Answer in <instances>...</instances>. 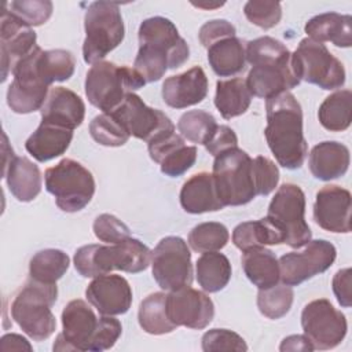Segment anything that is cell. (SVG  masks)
<instances>
[{
	"mask_svg": "<svg viewBox=\"0 0 352 352\" xmlns=\"http://www.w3.org/2000/svg\"><path fill=\"white\" fill-rule=\"evenodd\" d=\"M139 51L133 69L146 82L164 77L168 69L180 67L190 58V48L173 22L164 16L144 19L138 32Z\"/></svg>",
	"mask_w": 352,
	"mask_h": 352,
	"instance_id": "obj_1",
	"label": "cell"
},
{
	"mask_svg": "<svg viewBox=\"0 0 352 352\" xmlns=\"http://www.w3.org/2000/svg\"><path fill=\"white\" fill-rule=\"evenodd\" d=\"M267 144L279 165L287 169L302 166L308 144L302 132V109L292 92L267 99Z\"/></svg>",
	"mask_w": 352,
	"mask_h": 352,
	"instance_id": "obj_2",
	"label": "cell"
},
{
	"mask_svg": "<svg viewBox=\"0 0 352 352\" xmlns=\"http://www.w3.org/2000/svg\"><path fill=\"white\" fill-rule=\"evenodd\" d=\"M245 54L252 65L245 80L252 96L270 99L300 84L292 67V54L282 41L263 36L248 41Z\"/></svg>",
	"mask_w": 352,
	"mask_h": 352,
	"instance_id": "obj_3",
	"label": "cell"
},
{
	"mask_svg": "<svg viewBox=\"0 0 352 352\" xmlns=\"http://www.w3.org/2000/svg\"><path fill=\"white\" fill-rule=\"evenodd\" d=\"M74 267L84 278H96L114 270L138 274L151 261L150 249L136 238H126L118 243L81 246L74 253Z\"/></svg>",
	"mask_w": 352,
	"mask_h": 352,
	"instance_id": "obj_4",
	"label": "cell"
},
{
	"mask_svg": "<svg viewBox=\"0 0 352 352\" xmlns=\"http://www.w3.org/2000/svg\"><path fill=\"white\" fill-rule=\"evenodd\" d=\"M56 297V283H43L29 278L14 296L10 308L11 316L32 340H47L56 329V320L51 311Z\"/></svg>",
	"mask_w": 352,
	"mask_h": 352,
	"instance_id": "obj_5",
	"label": "cell"
},
{
	"mask_svg": "<svg viewBox=\"0 0 352 352\" xmlns=\"http://www.w3.org/2000/svg\"><path fill=\"white\" fill-rule=\"evenodd\" d=\"M213 182L223 206L246 205L257 197L253 160L238 147L214 157Z\"/></svg>",
	"mask_w": 352,
	"mask_h": 352,
	"instance_id": "obj_6",
	"label": "cell"
},
{
	"mask_svg": "<svg viewBox=\"0 0 352 352\" xmlns=\"http://www.w3.org/2000/svg\"><path fill=\"white\" fill-rule=\"evenodd\" d=\"M146 81L129 66L100 60L91 66L85 77V95L89 103L103 113L116 110L125 96L140 89Z\"/></svg>",
	"mask_w": 352,
	"mask_h": 352,
	"instance_id": "obj_7",
	"label": "cell"
},
{
	"mask_svg": "<svg viewBox=\"0 0 352 352\" xmlns=\"http://www.w3.org/2000/svg\"><path fill=\"white\" fill-rule=\"evenodd\" d=\"M305 194L293 183L282 184L268 205L265 219L280 238V243L298 249L311 241V228L305 221Z\"/></svg>",
	"mask_w": 352,
	"mask_h": 352,
	"instance_id": "obj_8",
	"label": "cell"
},
{
	"mask_svg": "<svg viewBox=\"0 0 352 352\" xmlns=\"http://www.w3.org/2000/svg\"><path fill=\"white\" fill-rule=\"evenodd\" d=\"M84 28L82 56L89 65L100 62L122 43L125 36L120 6L111 1L91 3L84 16Z\"/></svg>",
	"mask_w": 352,
	"mask_h": 352,
	"instance_id": "obj_9",
	"label": "cell"
},
{
	"mask_svg": "<svg viewBox=\"0 0 352 352\" xmlns=\"http://www.w3.org/2000/svg\"><path fill=\"white\" fill-rule=\"evenodd\" d=\"M45 188L55 197L56 206L67 213L84 209L95 194V179L81 162L63 158L45 170Z\"/></svg>",
	"mask_w": 352,
	"mask_h": 352,
	"instance_id": "obj_10",
	"label": "cell"
},
{
	"mask_svg": "<svg viewBox=\"0 0 352 352\" xmlns=\"http://www.w3.org/2000/svg\"><path fill=\"white\" fill-rule=\"evenodd\" d=\"M292 67L301 81L330 91L345 84V69L323 43L305 37L292 54Z\"/></svg>",
	"mask_w": 352,
	"mask_h": 352,
	"instance_id": "obj_11",
	"label": "cell"
},
{
	"mask_svg": "<svg viewBox=\"0 0 352 352\" xmlns=\"http://www.w3.org/2000/svg\"><path fill=\"white\" fill-rule=\"evenodd\" d=\"M151 271L165 292L179 290L192 283L191 253L180 236H165L151 252Z\"/></svg>",
	"mask_w": 352,
	"mask_h": 352,
	"instance_id": "obj_12",
	"label": "cell"
},
{
	"mask_svg": "<svg viewBox=\"0 0 352 352\" xmlns=\"http://www.w3.org/2000/svg\"><path fill=\"white\" fill-rule=\"evenodd\" d=\"M301 326L314 348L322 351L340 345L348 330L345 315L326 298L314 300L304 307Z\"/></svg>",
	"mask_w": 352,
	"mask_h": 352,
	"instance_id": "obj_13",
	"label": "cell"
},
{
	"mask_svg": "<svg viewBox=\"0 0 352 352\" xmlns=\"http://www.w3.org/2000/svg\"><path fill=\"white\" fill-rule=\"evenodd\" d=\"M38 45L14 67V80L7 89V104L18 114L41 110L48 96V84L41 78L36 65Z\"/></svg>",
	"mask_w": 352,
	"mask_h": 352,
	"instance_id": "obj_14",
	"label": "cell"
},
{
	"mask_svg": "<svg viewBox=\"0 0 352 352\" xmlns=\"http://www.w3.org/2000/svg\"><path fill=\"white\" fill-rule=\"evenodd\" d=\"M337 257L334 245L326 239L309 241L302 252H289L278 260L279 279L289 286H298L312 276L327 271Z\"/></svg>",
	"mask_w": 352,
	"mask_h": 352,
	"instance_id": "obj_15",
	"label": "cell"
},
{
	"mask_svg": "<svg viewBox=\"0 0 352 352\" xmlns=\"http://www.w3.org/2000/svg\"><path fill=\"white\" fill-rule=\"evenodd\" d=\"M126 129L129 136L150 142L155 136L175 131L170 118L158 109L148 107L143 99L131 92L125 96L121 104L110 111Z\"/></svg>",
	"mask_w": 352,
	"mask_h": 352,
	"instance_id": "obj_16",
	"label": "cell"
},
{
	"mask_svg": "<svg viewBox=\"0 0 352 352\" xmlns=\"http://www.w3.org/2000/svg\"><path fill=\"white\" fill-rule=\"evenodd\" d=\"M99 318L84 300H72L62 311V333L58 334L54 351H89Z\"/></svg>",
	"mask_w": 352,
	"mask_h": 352,
	"instance_id": "obj_17",
	"label": "cell"
},
{
	"mask_svg": "<svg viewBox=\"0 0 352 352\" xmlns=\"http://www.w3.org/2000/svg\"><path fill=\"white\" fill-rule=\"evenodd\" d=\"M166 312L177 327L202 330L212 322L214 305L208 294L187 286L166 294Z\"/></svg>",
	"mask_w": 352,
	"mask_h": 352,
	"instance_id": "obj_18",
	"label": "cell"
},
{
	"mask_svg": "<svg viewBox=\"0 0 352 352\" xmlns=\"http://www.w3.org/2000/svg\"><path fill=\"white\" fill-rule=\"evenodd\" d=\"M36 32L10 14L4 6L0 23L1 81H6L8 73H12L15 65L36 48Z\"/></svg>",
	"mask_w": 352,
	"mask_h": 352,
	"instance_id": "obj_19",
	"label": "cell"
},
{
	"mask_svg": "<svg viewBox=\"0 0 352 352\" xmlns=\"http://www.w3.org/2000/svg\"><path fill=\"white\" fill-rule=\"evenodd\" d=\"M315 223L330 232H351V192L336 184L322 187L314 204Z\"/></svg>",
	"mask_w": 352,
	"mask_h": 352,
	"instance_id": "obj_20",
	"label": "cell"
},
{
	"mask_svg": "<svg viewBox=\"0 0 352 352\" xmlns=\"http://www.w3.org/2000/svg\"><path fill=\"white\" fill-rule=\"evenodd\" d=\"M85 297L100 315H122L131 308L132 289L124 276L104 274L88 285Z\"/></svg>",
	"mask_w": 352,
	"mask_h": 352,
	"instance_id": "obj_21",
	"label": "cell"
},
{
	"mask_svg": "<svg viewBox=\"0 0 352 352\" xmlns=\"http://www.w3.org/2000/svg\"><path fill=\"white\" fill-rule=\"evenodd\" d=\"M208 95V77L201 66L168 77L162 84V99L173 109H186L201 103Z\"/></svg>",
	"mask_w": 352,
	"mask_h": 352,
	"instance_id": "obj_22",
	"label": "cell"
},
{
	"mask_svg": "<svg viewBox=\"0 0 352 352\" xmlns=\"http://www.w3.org/2000/svg\"><path fill=\"white\" fill-rule=\"evenodd\" d=\"M40 111L41 122L54 124L74 131L84 121L85 104L82 99L72 89L55 87L50 91Z\"/></svg>",
	"mask_w": 352,
	"mask_h": 352,
	"instance_id": "obj_23",
	"label": "cell"
},
{
	"mask_svg": "<svg viewBox=\"0 0 352 352\" xmlns=\"http://www.w3.org/2000/svg\"><path fill=\"white\" fill-rule=\"evenodd\" d=\"M349 150L340 142L326 140L312 147L309 153V170L319 180H333L344 176L349 168Z\"/></svg>",
	"mask_w": 352,
	"mask_h": 352,
	"instance_id": "obj_24",
	"label": "cell"
},
{
	"mask_svg": "<svg viewBox=\"0 0 352 352\" xmlns=\"http://www.w3.org/2000/svg\"><path fill=\"white\" fill-rule=\"evenodd\" d=\"M180 205L191 214L221 210L224 206L217 197L212 173L199 172L184 182L180 190Z\"/></svg>",
	"mask_w": 352,
	"mask_h": 352,
	"instance_id": "obj_25",
	"label": "cell"
},
{
	"mask_svg": "<svg viewBox=\"0 0 352 352\" xmlns=\"http://www.w3.org/2000/svg\"><path fill=\"white\" fill-rule=\"evenodd\" d=\"M3 176L11 194L21 202L33 201L41 191L40 169L26 157L14 155L3 166Z\"/></svg>",
	"mask_w": 352,
	"mask_h": 352,
	"instance_id": "obj_26",
	"label": "cell"
},
{
	"mask_svg": "<svg viewBox=\"0 0 352 352\" xmlns=\"http://www.w3.org/2000/svg\"><path fill=\"white\" fill-rule=\"evenodd\" d=\"M72 139V129L41 122L28 138L25 148L38 162H47L62 155L69 148Z\"/></svg>",
	"mask_w": 352,
	"mask_h": 352,
	"instance_id": "obj_27",
	"label": "cell"
},
{
	"mask_svg": "<svg viewBox=\"0 0 352 352\" xmlns=\"http://www.w3.org/2000/svg\"><path fill=\"white\" fill-rule=\"evenodd\" d=\"M309 38L336 47L348 48L352 45V16L338 12H323L311 18L304 28Z\"/></svg>",
	"mask_w": 352,
	"mask_h": 352,
	"instance_id": "obj_28",
	"label": "cell"
},
{
	"mask_svg": "<svg viewBox=\"0 0 352 352\" xmlns=\"http://www.w3.org/2000/svg\"><path fill=\"white\" fill-rule=\"evenodd\" d=\"M245 44L236 36L226 37L208 47V62L220 77H231L245 70Z\"/></svg>",
	"mask_w": 352,
	"mask_h": 352,
	"instance_id": "obj_29",
	"label": "cell"
},
{
	"mask_svg": "<svg viewBox=\"0 0 352 352\" xmlns=\"http://www.w3.org/2000/svg\"><path fill=\"white\" fill-rule=\"evenodd\" d=\"M242 268L248 279L258 289H268L279 282V263L275 253L264 246L250 248L242 254Z\"/></svg>",
	"mask_w": 352,
	"mask_h": 352,
	"instance_id": "obj_30",
	"label": "cell"
},
{
	"mask_svg": "<svg viewBox=\"0 0 352 352\" xmlns=\"http://www.w3.org/2000/svg\"><path fill=\"white\" fill-rule=\"evenodd\" d=\"M252 102V94L246 81L236 77L231 80H219L216 82L214 106L223 118L231 120L246 113Z\"/></svg>",
	"mask_w": 352,
	"mask_h": 352,
	"instance_id": "obj_31",
	"label": "cell"
},
{
	"mask_svg": "<svg viewBox=\"0 0 352 352\" xmlns=\"http://www.w3.org/2000/svg\"><path fill=\"white\" fill-rule=\"evenodd\" d=\"M198 285L209 293L223 290L231 279V264L223 253L206 252L197 260L195 265Z\"/></svg>",
	"mask_w": 352,
	"mask_h": 352,
	"instance_id": "obj_32",
	"label": "cell"
},
{
	"mask_svg": "<svg viewBox=\"0 0 352 352\" xmlns=\"http://www.w3.org/2000/svg\"><path fill=\"white\" fill-rule=\"evenodd\" d=\"M320 125L330 132H342L349 128L352 120V92L336 91L329 95L318 110Z\"/></svg>",
	"mask_w": 352,
	"mask_h": 352,
	"instance_id": "obj_33",
	"label": "cell"
},
{
	"mask_svg": "<svg viewBox=\"0 0 352 352\" xmlns=\"http://www.w3.org/2000/svg\"><path fill=\"white\" fill-rule=\"evenodd\" d=\"M138 320L140 327L153 336L168 334L177 327L168 316L166 294L164 292L151 293L142 300L138 311Z\"/></svg>",
	"mask_w": 352,
	"mask_h": 352,
	"instance_id": "obj_34",
	"label": "cell"
},
{
	"mask_svg": "<svg viewBox=\"0 0 352 352\" xmlns=\"http://www.w3.org/2000/svg\"><path fill=\"white\" fill-rule=\"evenodd\" d=\"M36 65L41 78L51 85L55 81H66L73 76L76 59L74 55L67 50L44 51L38 48Z\"/></svg>",
	"mask_w": 352,
	"mask_h": 352,
	"instance_id": "obj_35",
	"label": "cell"
},
{
	"mask_svg": "<svg viewBox=\"0 0 352 352\" xmlns=\"http://www.w3.org/2000/svg\"><path fill=\"white\" fill-rule=\"evenodd\" d=\"M70 264L69 256L59 249H44L37 252L29 263V278L43 283H56Z\"/></svg>",
	"mask_w": 352,
	"mask_h": 352,
	"instance_id": "obj_36",
	"label": "cell"
},
{
	"mask_svg": "<svg viewBox=\"0 0 352 352\" xmlns=\"http://www.w3.org/2000/svg\"><path fill=\"white\" fill-rule=\"evenodd\" d=\"M232 242L242 252L265 245H282L280 238L265 217L238 224L232 231Z\"/></svg>",
	"mask_w": 352,
	"mask_h": 352,
	"instance_id": "obj_37",
	"label": "cell"
},
{
	"mask_svg": "<svg viewBox=\"0 0 352 352\" xmlns=\"http://www.w3.org/2000/svg\"><path fill=\"white\" fill-rule=\"evenodd\" d=\"M216 118L204 110H190L177 122V129L183 138L192 143L206 144L217 129Z\"/></svg>",
	"mask_w": 352,
	"mask_h": 352,
	"instance_id": "obj_38",
	"label": "cell"
},
{
	"mask_svg": "<svg viewBox=\"0 0 352 352\" xmlns=\"http://www.w3.org/2000/svg\"><path fill=\"white\" fill-rule=\"evenodd\" d=\"M230 239L228 230L217 221H206L195 226L188 234V245L194 252L206 253L223 249Z\"/></svg>",
	"mask_w": 352,
	"mask_h": 352,
	"instance_id": "obj_39",
	"label": "cell"
},
{
	"mask_svg": "<svg viewBox=\"0 0 352 352\" xmlns=\"http://www.w3.org/2000/svg\"><path fill=\"white\" fill-rule=\"evenodd\" d=\"M294 293L289 285H275L268 289H258L257 307L268 319H279L285 316L293 304Z\"/></svg>",
	"mask_w": 352,
	"mask_h": 352,
	"instance_id": "obj_40",
	"label": "cell"
},
{
	"mask_svg": "<svg viewBox=\"0 0 352 352\" xmlns=\"http://www.w3.org/2000/svg\"><path fill=\"white\" fill-rule=\"evenodd\" d=\"M89 135L96 143L107 147L122 146L129 139L126 129L111 113H102L94 117L89 122Z\"/></svg>",
	"mask_w": 352,
	"mask_h": 352,
	"instance_id": "obj_41",
	"label": "cell"
},
{
	"mask_svg": "<svg viewBox=\"0 0 352 352\" xmlns=\"http://www.w3.org/2000/svg\"><path fill=\"white\" fill-rule=\"evenodd\" d=\"M6 6L10 14L30 28L45 23L52 14V3L50 0H16L6 3Z\"/></svg>",
	"mask_w": 352,
	"mask_h": 352,
	"instance_id": "obj_42",
	"label": "cell"
},
{
	"mask_svg": "<svg viewBox=\"0 0 352 352\" xmlns=\"http://www.w3.org/2000/svg\"><path fill=\"white\" fill-rule=\"evenodd\" d=\"M245 16L256 26L268 30L276 26L282 18V7L278 1H248L243 7Z\"/></svg>",
	"mask_w": 352,
	"mask_h": 352,
	"instance_id": "obj_43",
	"label": "cell"
},
{
	"mask_svg": "<svg viewBox=\"0 0 352 352\" xmlns=\"http://www.w3.org/2000/svg\"><path fill=\"white\" fill-rule=\"evenodd\" d=\"M202 349L205 352L214 351H248L245 340L235 331L227 329H212L202 336Z\"/></svg>",
	"mask_w": 352,
	"mask_h": 352,
	"instance_id": "obj_44",
	"label": "cell"
},
{
	"mask_svg": "<svg viewBox=\"0 0 352 352\" xmlns=\"http://www.w3.org/2000/svg\"><path fill=\"white\" fill-rule=\"evenodd\" d=\"M92 227L95 236L99 241L106 242L109 245L118 243L131 236L129 227L125 223H122L118 217L110 213H103L98 216Z\"/></svg>",
	"mask_w": 352,
	"mask_h": 352,
	"instance_id": "obj_45",
	"label": "cell"
},
{
	"mask_svg": "<svg viewBox=\"0 0 352 352\" xmlns=\"http://www.w3.org/2000/svg\"><path fill=\"white\" fill-rule=\"evenodd\" d=\"M197 161L195 146H180L162 158L161 172L169 177H177L186 173Z\"/></svg>",
	"mask_w": 352,
	"mask_h": 352,
	"instance_id": "obj_46",
	"label": "cell"
},
{
	"mask_svg": "<svg viewBox=\"0 0 352 352\" xmlns=\"http://www.w3.org/2000/svg\"><path fill=\"white\" fill-rule=\"evenodd\" d=\"M122 333L121 322L113 316L102 315L99 318L98 329L95 331V336L91 341L89 351L92 352H102L106 349H110L114 346L117 340L120 338Z\"/></svg>",
	"mask_w": 352,
	"mask_h": 352,
	"instance_id": "obj_47",
	"label": "cell"
},
{
	"mask_svg": "<svg viewBox=\"0 0 352 352\" xmlns=\"http://www.w3.org/2000/svg\"><path fill=\"white\" fill-rule=\"evenodd\" d=\"M254 179L257 186V195H268L272 192L279 182V169L267 157L258 155L253 160Z\"/></svg>",
	"mask_w": 352,
	"mask_h": 352,
	"instance_id": "obj_48",
	"label": "cell"
},
{
	"mask_svg": "<svg viewBox=\"0 0 352 352\" xmlns=\"http://www.w3.org/2000/svg\"><path fill=\"white\" fill-rule=\"evenodd\" d=\"M236 33L235 26L226 21V19H213V21H208L205 22L199 32H198V38L199 43L208 48L210 47L213 43L226 38V37H234Z\"/></svg>",
	"mask_w": 352,
	"mask_h": 352,
	"instance_id": "obj_49",
	"label": "cell"
},
{
	"mask_svg": "<svg viewBox=\"0 0 352 352\" xmlns=\"http://www.w3.org/2000/svg\"><path fill=\"white\" fill-rule=\"evenodd\" d=\"M232 147H238V138L236 133L227 125H219L210 140L205 144L209 154L214 157Z\"/></svg>",
	"mask_w": 352,
	"mask_h": 352,
	"instance_id": "obj_50",
	"label": "cell"
},
{
	"mask_svg": "<svg viewBox=\"0 0 352 352\" xmlns=\"http://www.w3.org/2000/svg\"><path fill=\"white\" fill-rule=\"evenodd\" d=\"M351 275L352 271L349 267L342 268L336 272L333 276V293L338 301V304L344 308H349L352 304V296H351Z\"/></svg>",
	"mask_w": 352,
	"mask_h": 352,
	"instance_id": "obj_51",
	"label": "cell"
},
{
	"mask_svg": "<svg viewBox=\"0 0 352 352\" xmlns=\"http://www.w3.org/2000/svg\"><path fill=\"white\" fill-rule=\"evenodd\" d=\"M279 351H282V352H285V351L311 352V351H315V348L311 344V341L307 338V336L294 334V336H289V337L283 338V341L280 342Z\"/></svg>",
	"mask_w": 352,
	"mask_h": 352,
	"instance_id": "obj_52",
	"label": "cell"
},
{
	"mask_svg": "<svg viewBox=\"0 0 352 352\" xmlns=\"http://www.w3.org/2000/svg\"><path fill=\"white\" fill-rule=\"evenodd\" d=\"M0 349L1 351H32V345L28 342V340L19 334H6L1 337L0 341Z\"/></svg>",
	"mask_w": 352,
	"mask_h": 352,
	"instance_id": "obj_53",
	"label": "cell"
},
{
	"mask_svg": "<svg viewBox=\"0 0 352 352\" xmlns=\"http://www.w3.org/2000/svg\"><path fill=\"white\" fill-rule=\"evenodd\" d=\"M194 6L199 7V8H213V7H221L224 3H214V4H206V3H192Z\"/></svg>",
	"mask_w": 352,
	"mask_h": 352,
	"instance_id": "obj_54",
	"label": "cell"
}]
</instances>
